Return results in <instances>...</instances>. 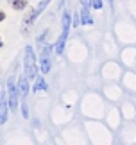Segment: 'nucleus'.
<instances>
[{"label":"nucleus","instance_id":"obj_1","mask_svg":"<svg viewBox=\"0 0 136 145\" xmlns=\"http://www.w3.org/2000/svg\"><path fill=\"white\" fill-rule=\"evenodd\" d=\"M68 31H70V13L63 14V31H61V36H59V41H58V47H56V50H58V54H63V48H65V41L68 38Z\"/></svg>","mask_w":136,"mask_h":145},{"label":"nucleus","instance_id":"obj_2","mask_svg":"<svg viewBox=\"0 0 136 145\" xmlns=\"http://www.w3.org/2000/svg\"><path fill=\"white\" fill-rule=\"evenodd\" d=\"M34 68H36V59H34L32 47H25V72L29 79L34 77Z\"/></svg>","mask_w":136,"mask_h":145},{"label":"nucleus","instance_id":"obj_3","mask_svg":"<svg viewBox=\"0 0 136 145\" xmlns=\"http://www.w3.org/2000/svg\"><path fill=\"white\" fill-rule=\"evenodd\" d=\"M7 99H9V108L14 109L16 108V90H14V79L9 77L7 81Z\"/></svg>","mask_w":136,"mask_h":145},{"label":"nucleus","instance_id":"obj_4","mask_svg":"<svg viewBox=\"0 0 136 145\" xmlns=\"http://www.w3.org/2000/svg\"><path fill=\"white\" fill-rule=\"evenodd\" d=\"M48 54H50V47H45L43 52H41V70L47 74L50 72V59H48Z\"/></svg>","mask_w":136,"mask_h":145},{"label":"nucleus","instance_id":"obj_5","mask_svg":"<svg viewBox=\"0 0 136 145\" xmlns=\"http://www.w3.org/2000/svg\"><path fill=\"white\" fill-rule=\"evenodd\" d=\"M29 77L27 75H22L20 77V91H22V99L27 97V93H29V82H27Z\"/></svg>","mask_w":136,"mask_h":145},{"label":"nucleus","instance_id":"obj_6","mask_svg":"<svg viewBox=\"0 0 136 145\" xmlns=\"http://www.w3.org/2000/svg\"><path fill=\"white\" fill-rule=\"evenodd\" d=\"M81 24H84V25H92L93 24L92 16H90V11L86 7H82V11H81Z\"/></svg>","mask_w":136,"mask_h":145},{"label":"nucleus","instance_id":"obj_7","mask_svg":"<svg viewBox=\"0 0 136 145\" xmlns=\"http://www.w3.org/2000/svg\"><path fill=\"white\" fill-rule=\"evenodd\" d=\"M5 118H7V108H5V102H4L2 95H0V124H4Z\"/></svg>","mask_w":136,"mask_h":145},{"label":"nucleus","instance_id":"obj_8","mask_svg":"<svg viewBox=\"0 0 136 145\" xmlns=\"http://www.w3.org/2000/svg\"><path fill=\"white\" fill-rule=\"evenodd\" d=\"M9 4L13 5V7L16 9V11H20V9H24L25 5H27V2L25 0H9Z\"/></svg>","mask_w":136,"mask_h":145},{"label":"nucleus","instance_id":"obj_9","mask_svg":"<svg viewBox=\"0 0 136 145\" xmlns=\"http://www.w3.org/2000/svg\"><path fill=\"white\" fill-rule=\"evenodd\" d=\"M45 88H47L45 81L41 79V77H38V79H36V90H45Z\"/></svg>","mask_w":136,"mask_h":145},{"label":"nucleus","instance_id":"obj_10","mask_svg":"<svg viewBox=\"0 0 136 145\" xmlns=\"http://www.w3.org/2000/svg\"><path fill=\"white\" fill-rule=\"evenodd\" d=\"M92 5L95 9H100L102 7V0H92Z\"/></svg>","mask_w":136,"mask_h":145},{"label":"nucleus","instance_id":"obj_11","mask_svg":"<svg viewBox=\"0 0 136 145\" xmlns=\"http://www.w3.org/2000/svg\"><path fill=\"white\" fill-rule=\"evenodd\" d=\"M81 2H82V7H90V5H92V0H81Z\"/></svg>","mask_w":136,"mask_h":145},{"label":"nucleus","instance_id":"obj_12","mask_svg":"<svg viewBox=\"0 0 136 145\" xmlns=\"http://www.w3.org/2000/svg\"><path fill=\"white\" fill-rule=\"evenodd\" d=\"M4 20V13H2V11H0V22H2Z\"/></svg>","mask_w":136,"mask_h":145},{"label":"nucleus","instance_id":"obj_13","mask_svg":"<svg viewBox=\"0 0 136 145\" xmlns=\"http://www.w3.org/2000/svg\"><path fill=\"white\" fill-rule=\"evenodd\" d=\"M107 2H109V4H113V0H107Z\"/></svg>","mask_w":136,"mask_h":145},{"label":"nucleus","instance_id":"obj_14","mask_svg":"<svg viewBox=\"0 0 136 145\" xmlns=\"http://www.w3.org/2000/svg\"><path fill=\"white\" fill-rule=\"evenodd\" d=\"M0 47H2V41H0Z\"/></svg>","mask_w":136,"mask_h":145}]
</instances>
